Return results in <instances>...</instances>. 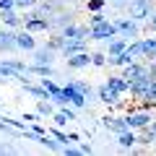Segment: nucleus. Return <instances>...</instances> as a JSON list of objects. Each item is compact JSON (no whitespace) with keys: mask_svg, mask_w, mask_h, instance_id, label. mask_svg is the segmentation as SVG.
<instances>
[{"mask_svg":"<svg viewBox=\"0 0 156 156\" xmlns=\"http://www.w3.org/2000/svg\"><path fill=\"white\" fill-rule=\"evenodd\" d=\"M21 29H26V31L31 34H47L50 31V18L42 16V13H37L34 8H29V13H23L21 16Z\"/></svg>","mask_w":156,"mask_h":156,"instance_id":"nucleus-1","label":"nucleus"},{"mask_svg":"<svg viewBox=\"0 0 156 156\" xmlns=\"http://www.w3.org/2000/svg\"><path fill=\"white\" fill-rule=\"evenodd\" d=\"M151 120H154V115H151L148 109H140V107H130L128 112H125V122H128L130 130H143L151 125Z\"/></svg>","mask_w":156,"mask_h":156,"instance_id":"nucleus-2","label":"nucleus"},{"mask_svg":"<svg viewBox=\"0 0 156 156\" xmlns=\"http://www.w3.org/2000/svg\"><path fill=\"white\" fill-rule=\"evenodd\" d=\"M112 37H117V29H115V21H109V18L89 26V39H94V42H107Z\"/></svg>","mask_w":156,"mask_h":156,"instance_id":"nucleus-3","label":"nucleus"},{"mask_svg":"<svg viewBox=\"0 0 156 156\" xmlns=\"http://www.w3.org/2000/svg\"><path fill=\"white\" fill-rule=\"evenodd\" d=\"M125 8H128V16L133 21H146L151 16V11H154V3L151 0H128Z\"/></svg>","mask_w":156,"mask_h":156,"instance_id":"nucleus-4","label":"nucleus"},{"mask_svg":"<svg viewBox=\"0 0 156 156\" xmlns=\"http://www.w3.org/2000/svg\"><path fill=\"white\" fill-rule=\"evenodd\" d=\"M94 96H96V101H101V104H107V107H117V109H122V107H125L122 96L115 94V91H112L107 83L96 86V89H94Z\"/></svg>","mask_w":156,"mask_h":156,"instance_id":"nucleus-5","label":"nucleus"},{"mask_svg":"<svg viewBox=\"0 0 156 156\" xmlns=\"http://www.w3.org/2000/svg\"><path fill=\"white\" fill-rule=\"evenodd\" d=\"M115 29H117V34H120V37H125L128 42H130V39H138V37H140L138 21H133L130 16H125V18H115Z\"/></svg>","mask_w":156,"mask_h":156,"instance_id":"nucleus-6","label":"nucleus"},{"mask_svg":"<svg viewBox=\"0 0 156 156\" xmlns=\"http://www.w3.org/2000/svg\"><path fill=\"white\" fill-rule=\"evenodd\" d=\"M101 125H104L109 133H115V135H120V133H125V130H130L128 122H125V115H112V112L101 117Z\"/></svg>","mask_w":156,"mask_h":156,"instance_id":"nucleus-7","label":"nucleus"},{"mask_svg":"<svg viewBox=\"0 0 156 156\" xmlns=\"http://www.w3.org/2000/svg\"><path fill=\"white\" fill-rule=\"evenodd\" d=\"M60 34H62V39H86V42H89V23L70 21L68 26L60 29Z\"/></svg>","mask_w":156,"mask_h":156,"instance_id":"nucleus-8","label":"nucleus"},{"mask_svg":"<svg viewBox=\"0 0 156 156\" xmlns=\"http://www.w3.org/2000/svg\"><path fill=\"white\" fill-rule=\"evenodd\" d=\"M62 91H65L68 104H70V107H76V109H86V107H89V96H86V94H81L78 89H73V86H70V81H68V83L62 86Z\"/></svg>","mask_w":156,"mask_h":156,"instance_id":"nucleus-9","label":"nucleus"},{"mask_svg":"<svg viewBox=\"0 0 156 156\" xmlns=\"http://www.w3.org/2000/svg\"><path fill=\"white\" fill-rule=\"evenodd\" d=\"M13 37H16V47H18V50H23V52H34V50H37V39H34L31 31H26V29H16Z\"/></svg>","mask_w":156,"mask_h":156,"instance_id":"nucleus-10","label":"nucleus"},{"mask_svg":"<svg viewBox=\"0 0 156 156\" xmlns=\"http://www.w3.org/2000/svg\"><path fill=\"white\" fill-rule=\"evenodd\" d=\"M148 81H151L148 76H140V78H135V81H130V89H128V94H130V99H133V104H135V101H140V99L146 96Z\"/></svg>","mask_w":156,"mask_h":156,"instance_id":"nucleus-11","label":"nucleus"},{"mask_svg":"<svg viewBox=\"0 0 156 156\" xmlns=\"http://www.w3.org/2000/svg\"><path fill=\"white\" fill-rule=\"evenodd\" d=\"M107 86H109L112 91H115V94H120V96H128V89H130V81L128 78L122 76V73H115V76H109L104 81Z\"/></svg>","mask_w":156,"mask_h":156,"instance_id":"nucleus-12","label":"nucleus"},{"mask_svg":"<svg viewBox=\"0 0 156 156\" xmlns=\"http://www.w3.org/2000/svg\"><path fill=\"white\" fill-rule=\"evenodd\" d=\"M65 62H68V68H70V70H83V68L91 65V52H89V50L76 52V55L65 57Z\"/></svg>","mask_w":156,"mask_h":156,"instance_id":"nucleus-13","label":"nucleus"},{"mask_svg":"<svg viewBox=\"0 0 156 156\" xmlns=\"http://www.w3.org/2000/svg\"><path fill=\"white\" fill-rule=\"evenodd\" d=\"M89 50V42L86 39H65V44L60 47V57H70L76 52H83Z\"/></svg>","mask_w":156,"mask_h":156,"instance_id":"nucleus-14","label":"nucleus"},{"mask_svg":"<svg viewBox=\"0 0 156 156\" xmlns=\"http://www.w3.org/2000/svg\"><path fill=\"white\" fill-rule=\"evenodd\" d=\"M16 37H13V29H3V34H0V55H11V52H16Z\"/></svg>","mask_w":156,"mask_h":156,"instance_id":"nucleus-15","label":"nucleus"},{"mask_svg":"<svg viewBox=\"0 0 156 156\" xmlns=\"http://www.w3.org/2000/svg\"><path fill=\"white\" fill-rule=\"evenodd\" d=\"M0 23L5 29H21V16L16 13V8H11V11H0Z\"/></svg>","mask_w":156,"mask_h":156,"instance_id":"nucleus-16","label":"nucleus"},{"mask_svg":"<svg viewBox=\"0 0 156 156\" xmlns=\"http://www.w3.org/2000/svg\"><path fill=\"white\" fill-rule=\"evenodd\" d=\"M31 57H34V62H42V65H52V62H55V57H57V52H55V50H50V47H37Z\"/></svg>","mask_w":156,"mask_h":156,"instance_id":"nucleus-17","label":"nucleus"},{"mask_svg":"<svg viewBox=\"0 0 156 156\" xmlns=\"http://www.w3.org/2000/svg\"><path fill=\"white\" fill-rule=\"evenodd\" d=\"M70 21H73L70 13H65V11H55V13L50 16V31H52V29H57V31H60V29L68 26Z\"/></svg>","mask_w":156,"mask_h":156,"instance_id":"nucleus-18","label":"nucleus"},{"mask_svg":"<svg viewBox=\"0 0 156 156\" xmlns=\"http://www.w3.org/2000/svg\"><path fill=\"white\" fill-rule=\"evenodd\" d=\"M21 86H23V91H26V94H31V96H34V99H50L42 83H31L29 78H23V81H21Z\"/></svg>","mask_w":156,"mask_h":156,"instance_id":"nucleus-19","label":"nucleus"},{"mask_svg":"<svg viewBox=\"0 0 156 156\" xmlns=\"http://www.w3.org/2000/svg\"><path fill=\"white\" fill-rule=\"evenodd\" d=\"M135 140H138L135 130H125V133L117 135V146H120L122 151H133V148H135Z\"/></svg>","mask_w":156,"mask_h":156,"instance_id":"nucleus-20","label":"nucleus"},{"mask_svg":"<svg viewBox=\"0 0 156 156\" xmlns=\"http://www.w3.org/2000/svg\"><path fill=\"white\" fill-rule=\"evenodd\" d=\"M104 44H107V55H120V52H122L125 47H128V39H125V37H120V34H117V37L107 39Z\"/></svg>","mask_w":156,"mask_h":156,"instance_id":"nucleus-21","label":"nucleus"},{"mask_svg":"<svg viewBox=\"0 0 156 156\" xmlns=\"http://www.w3.org/2000/svg\"><path fill=\"white\" fill-rule=\"evenodd\" d=\"M138 140H135V146H143V148H148V146H154L156 143V133L151 128H143V130H138Z\"/></svg>","mask_w":156,"mask_h":156,"instance_id":"nucleus-22","label":"nucleus"},{"mask_svg":"<svg viewBox=\"0 0 156 156\" xmlns=\"http://www.w3.org/2000/svg\"><path fill=\"white\" fill-rule=\"evenodd\" d=\"M26 76H55V70H52V65H42V62H34V65H26Z\"/></svg>","mask_w":156,"mask_h":156,"instance_id":"nucleus-23","label":"nucleus"},{"mask_svg":"<svg viewBox=\"0 0 156 156\" xmlns=\"http://www.w3.org/2000/svg\"><path fill=\"white\" fill-rule=\"evenodd\" d=\"M140 47H143V60H156V37L140 39Z\"/></svg>","mask_w":156,"mask_h":156,"instance_id":"nucleus-24","label":"nucleus"},{"mask_svg":"<svg viewBox=\"0 0 156 156\" xmlns=\"http://www.w3.org/2000/svg\"><path fill=\"white\" fill-rule=\"evenodd\" d=\"M18 76H21V73H18L16 68H11L5 60H0V81H18Z\"/></svg>","mask_w":156,"mask_h":156,"instance_id":"nucleus-25","label":"nucleus"},{"mask_svg":"<svg viewBox=\"0 0 156 156\" xmlns=\"http://www.w3.org/2000/svg\"><path fill=\"white\" fill-rule=\"evenodd\" d=\"M52 112H55V104H52L50 99H37V115L52 117Z\"/></svg>","mask_w":156,"mask_h":156,"instance_id":"nucleus-26","label":"nucleus"},{"mask_svg":"<svg viewBox=\"0 0 156 156\" xmlns=\"http://www.w3.org/2000/svg\"><path fill=\"white\" fill-rule=\"evenodd\" d=\"M70 86H73V89H78L81 94H86V96L94 94V86H91L89 81H78V78H70Z\"/></svg>","mask_w":156,"mask_h":156,"instance_id":"nucleus-27","label":"nucleus"},{"mask_svg":"<svg viewBox=\"0 0 156 156\" xmlns=\"http://www.w3.org/2000/svg\"><path fill=\"white\" fill-rule=\"evenodd\" d=\"M62 44H65L62 34H60V31H55V34H50V39H47V44H44V47H50V50L60 52V47H62Z\"/></svg>","mask_w":156,"mask_h":156,"instance_id":"nucleus-28","label":"nucleus"},{"mask_svg":"<svg viewBox=\"0 0 156 156\" xmlns=\"http://www.w3.org/2000/svg\"><path fill=\"white\" fill-rule=\"evenodd\" d=\"M50 101H52L55 107H68V96H65V91H62V86H60V91H57V94L50 96Z\"/></svg>","mask_w":156,"mask_h":156,"instance_id":"nucleus-29","label":"nucleus"},{"mask_svg":"<svg viewBox=\"0 0 156 156\" xmlns=\"http://www.w3.org/2000/svg\"><path fill=\"white\" fill-rule=\"evenodd\" d=\"M91 65L94 68H104L107 65V52H91Z\"/></svg>","mask_w":156,"mask_h":156,"instance_id":"nucleus-30","label":"nucleus"},{"mask_svg":"<svg viewBox=\"0 0 156 156\" xmlns=\"http://www.w3.org/2000/svg\"><path fill=\"white\" fill-rule=\"evenodd\" d=\"M3 60H5L11 68H16L18 73H26V62H23V60H16V57H3Z\"/></svg>","mask_w":156,"mask_h":156,"instance_id":"nucleus-31","label":"nucleus"},{"mask_svg":"<svg viewBox=\"0 0 156 156\" xmlns=\"http://www.w3.org/2000/svg\"><path fill=\"white\" fill-rule=\"evenodd\" d=\"M104 5H107V0H86V8H89V13H94V11H104Z\"/></svg>","mask_w":156,"mask_h":156,"instance_id":"nucleus-32","label":"nucleus"},{"mask_svg":"<svg viewBox=\"0 0 156 156\" xmlns=\"http://www.w3.org/2000/svg\"><path fill=\"white\" fill-rule=\"evenodd\" d=\"M143 99L156 101V78H151V81H148V89H146V96H143Z\"/></svg>","mask_w":156,"mask_h":156,"instance_id":"nucleus-33","label":"nucleus"},{"mask_svg":"<svg viewBox=\"0 0 156 156\" xmlns=\"http://www.w3.org/2000/svg\"><path fill=\"white\" fill-rule=\"evenodd\" d=\"M37 5V0H16V11L21 8V11H29V8Z\"/></svg>","mask_w":156,"mask_h":156,"instance_id":"nucleus-34","label":"nucleus"},{"mask_svg":"<svg viewBox=\"0 0 156 156\" xmlns=\"http://www.w3.org/2000/svg\"><path fill=\"white\" fill-rule=\"evenodd\" d=\"M39 120H44V117L37 115V112H26V115H23V122H29V125H31V122H39Z\"/></svg>","mask_w":156,"mask_h":156,"instance_id":"nucleus-35","label":"nucleus"},{"mask_svg":"<svg viewBox=\"0 0 156 156\" xmlns=\"http://www.w3.org/2000/svg\"><path fill=\"white\" fill-rule=\"evenodd\" d=\"M104 11H94V13H91V16H89V26H91V23H99V21H104Z\"/></svg>","mask_w":156,"mask_h":156,"instance_id":"nucleus-36","label":"nucleus"},{"mask_svg":"<svg viewBox=\"0 0 156 156\" xmlns=\"http://www.w3.org/2000/svg\"><path fill=\"white\" fill-rule=\"evenodd\" d=\"M146 70H148V78H156V60H146Z\"/></svg>","mask_w":156,"mask_h":156,"instance_id":"nucleus-37","label":"nucleus"},{"mask_svg":"<svg viewBox=\"0 0 156 156\" xmlns=\"http://www.w3.org/2000/svg\"><path fill=\"white\" fill-rule=\"evenodd\" d=\"M16 8V0H0V11H11Z\"/></svg>","mask_w":156,"mask_h":156,"instance_id":"nucleus-38","label":"nucleus"},{"mask_svg":"<svg viewBox=\"0 0 156 156\" xmlns=\"http://www.w3.org/2000/svg\"><path fill=\"white\" fill-rule=\"evenodd\" d=\"M146 21H148V29H151V31H156V8L151 11V16L146 18Z\"/></svg>","mask_w":156,"mask_h":156,"instance_id":"nucleus-39","label":"nucleus"},{"mask_svg":"<svg viewBox=\"0 0 156 156\" xmlns=\"http://www.w3.org/2000/svg\"><path fill=\"white\" fill-rule=\"evenodd\" d=\"M78 148H81V154H94V146L91 143H81L78 140Z\"/></svg>","mask_w":156,"mask_h":156,"instance_id":"nucleus-40","label":"nucleus"},{"mask_svg":"<svg viewBox=\"0 0 156 156\" xmlns=\"http://www.w3.org/2000/svg\"><path fill=\"white\" fill-rule=\"evenodd\" d=\"M13 151H16V148H11L8 143H0V154H13Z\"/></svg>","mask_w":156,"mask_h":156,"instance_id":"nucleus-41","label":"nucleus"},{"mask_svg":"<svg viewBox=\"0 0 156 156\" xmlns=\"http://www.w3.org/2000/svg\"><path fill=\"white\" fill-rule=\"evenodd\" d=\"M78 140H81L78 133H68V143H78Z\"/></svg>","mask_w":156,"mask_h":156,"instance_id":"nucleus-42","label":"nucleus"},{"mask_svg":"<svg viewBox=\"0 0 156 156\" xmlns=\"http://www.w3.org/2000/svg\"><path fill=\"white\" fill-rule=\"evenodd\" d=\"M125 3H128V0H115V5H117V8H122Z\"/></svg>","mask_w":156,"mask_h":156,"instance_id":"nucleus-43","label":"nucleus"},{"mask_svg":"<svg viewBox=\"0 0 156 156\" xmlns=\"http://www.w3.org/2000/svg\"><path fill=\"white\" fill-rule=\"evenodd\" d=\"M148 128H151V130H154V133H156V117H154V120H151V125H148Z\"/></svg>","mask_w":156,"mask_h":156,"instance_id":"nucleus-44","label":"nucleus"},{"mask_svg":"<svg viewBox=\"0 0 156 156\" xmlns=\"http://www.w3.org/2000/svg\"><path fill=\"white\" fill-rule=\"evenodd\" d=\"M3 29H5V26H3V23H0V34H3Z\"/></svg>","mask_w":156,"mask_h":156,"instance_id":"nucleus-45","label":"nucleus"},{"mask_svg":"<svg viewBox=\"0 0 156 156\" xmlns=\"http://www.w3.org/2000/svg\"><path fill=\"white\" fill-rule=\"evenodd\" d=\"M151 3H156V0H151Z\"/></svg>","mask_w":156,"mask_h":156,"instance_id":"nucleus-46","label":"nucleus"},{"mask_svg":"<svg viewBox=\"0 0 156 156\" xmlns=\"http://www.w3.org/2000/svg\"><path fill=\"white\" fill-rule=\"evenodd\" d=\"M154 34H156V31H154Z\"/></svg>","mask_w":156,"mask_h":156,"instance_id":"nucleus-47","label":"nucleus"}]
</instances>
